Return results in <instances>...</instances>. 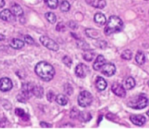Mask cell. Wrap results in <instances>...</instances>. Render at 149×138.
Segmentation results:
<instances>
[{
  "mask_svg": "<svg viewBox=\"0 0 149 138\" xmlns=\"http://www.w3.org/2000/svg\"><path fill=\"white\" fill-rule=\"evenodd\" d=\"M70 7H71V5H70L69 2H68L67 1H63L60 5V9L61 11L64 12H68L70 10Z\"/></svg>",
  "mask_w": 149,
  "mask_h": 138,
  "instance_id": "4316f807",
  "label": "cell"
},
{
  "mask_svg": "<svg viewBox=\"0 0 149 138\" xmlns=\"http://www.w3.org/2000/svg\"><path fill=\"white\" fill-rule=\"evenodd\" d=\"M95 22L100 26H103L106 23V16L102 13H97L94 17Z\"/></svg>",
  "mask_w": 149,
  "mask_h": 138,
  "instance_id": "ac0fdd59",
  "label": "cell"
},
{
  "mask_svg": "<svg viewBox=\"0 0 149 138\" xmlns=\"http://www.w3.org/2000/svg\"><path fill=\"white\" fill-rule=\"evenodd\" d=\"M148 87H149V81H148Z\"/></svg>",
  "mask_w": 149,
  "mask_h": 138,
  "instance_id": "f6af8a7d",
  "label": "cell"
},
{
  "mask_svg": "<svg viewBox=\"0 0 149 138\" xmlns=\"http://www.w3.org/2000/svg\"><path fill=\"white\" fill-rule=\"evenodd\" d=\"M147 115H148V116H149V110H148V112H147Z\"/></svg>",
  "mask_w": 149,
  "mask_h": 138,
  "instance_id": "ee69618b",
  "label": "cell"
},
{
  "mask_svg": "<svg viewBox=\"0 0 149 138\" xmlns=\"http://www.w3.org/2000/svg\"><path fill=\"white\" fill-rule=\"evenodd\" d=\"M116 66L114 64L111 63V62H109V63H105L103 66L101 68L102 74H104L106 76H112L116 73Z\"/></svg>",
  "mask_w": 149,
  "mask_h": 138,
  "instance_id": "52a82bcc",
  "label": "cell"
},
{
  "mask_svg": "<svg viewBox=\"0 0 149 138\" xmlns=\"http://www.w3.org/2000/svg\"><path fill=\"white\" fill-rule=\"evenodd\" d=\"M105 63H106V59H105L104 57L102 55H98V57L96 58L95 61L93 64V68L95 71H99V70L101 69V68Z\"/></svg>",
  "mask_w": 149,
  "mask_h": 138,
  "instance_id": "5bb4252c",
  "label": "cell"
},
{
  "mask_svg": "<svg viewBox=\"0 0 149 138\" xmlns=\"http://www.w3.org/2000/svg\"><path fill=\"white\" fill-rule=\"evenodd\" d=\"M48 7L51 9H56L58 6V0H45Z\"/></svg>",
  "mask_w": 149,
  "mask_h": 138,
  "instance_id": "83f0119b",
  "label": "cell"
},
{
  "mask_svg": "<svg viewBox=\"0 0 149 138\" xmlns=\"http://www.w3.org/2000/svg\"><path fill=\"white\" fill-rule=\"evenodd\" d=\"M125 88L127 89H132L135 86V81L132 77H128L125 82Z\"/></svg>",
  "mask_w": 149,
  "mask_h": 138,
  "instance_id": "603a6c76",
  "label": "cell"
},
{
  "mask_svg": "<svg viewBox=\"0 0 149 138\" xmlns=\"http://www.w3.org/2000/svg\"><path fill=\"white\" fill-rule=\"evenodd\" d=\"M33 85L31 83L23 84L22 85L21 91L17 97L18 101L21 103H26L31 97V95H33Z\"/></svg>",
  "mask_w": 149,
  "mask_h": 138,
  "instance_id": "277c9868",
  "label": "cell"
},
{
  "mask_svg": "<svg viewBox=\"0 0 149 138\" xmlns=\"http://www.w3.org/2000/svg\"><path fill=\"white\" fill-rule=\"evenodd\" d=\"M95 86L97 89L100 91H103L107 87V82L103 77L98 76L97 77V79L95 81Z\"/></svg>",
  "mask_w": 149,
  "mask_h": 138,
  "instance_id": "9a60e30c",
  "label": "cell"
},
{
  "mask_svg": "<svg viewBox=\"0 0 149 138\" xmlns=\"http://www.w3.org/2000/svg\"><path fill=\"white\" fill-rule=\"evenodd\" d=\"M4 4H5V1H4V0H0V8L4 7Z\"/></svg>",
  "mask_w": 149,
  "mask_h": 138,
  "instance_id": "b9f144b4",
  "label": "cell"
},
{
  "mask_svg": "<svg viewBox=\"0 0 149 138\" xmlns=\"http://www.w3.org/2000/svg\"><path fill=\"white\" fill-rule=\"evenodd\" d=\"M15 114L17 115V116H19V117L21 118L22 119H23V120L27 121L29 119V116H28V115L25 113L24 110L21 108H16L15 109Z\"/></svg>",
  "mask_w": 149,
  "mask_h": 138,
  "instance_id": "d4e9b609",
  "label": "cell"
},
{
  "mask_svg": "<svg viewBox=\"0 0 149 138\" xmlns=\"http://www.w3.org/2000/svg\"><path fill=\"white\" fill-rule=\"evenodd\" d=\"M64 91H65V92L68 95H71L73 92H74V89H73V87H71V84H68V83H66V84H65V85H64Z\"/></svg>",
  "mask_w": 149,
  "mask_h": 138,
  "instance_id": "1f68e13d",
  "label": "cell"
},
{
  "mask_svg": "<svg viewBox=\"0 0 149 138\" xmlns=\"http://www.w3.org/2000/svg\"><path fill=\"white\" fill-rule=\"evenodd\" d=\"M121 57H122V59L130 60L132 59V52H131L130 49H127V50H125L122 52Z\"/></svg>",
  "mask_w": 149,
  "mask_h": 138,
  "instance_id": "f1b7e54d",
  "label": "cell"
},
{
  "mask_svg": "<svg viewBox=\"0 0 149 138\" xmlns=\"http://www.w3.org/2000/svg\"><path fill=\"white\" fill-rule=\"evenodd\" d=\"M24 41L26 43L28 44L31 45L34 44V40H33V38L31 36H29V35H26V36H24Z\"/></svg>",
  "mask_w": 149,
  "mask_h": 138,
  "instance_id": "836d02e7",
  "label": "cell"
},
{
  "mask_svg": "<svg viewBox=\"0 0 149 138\" xmlns=\"http://www.w3.org/2000/svg\"><path fill=\"white\" fill-rule=\"evenodd\" d=\"M79 118L81 121L86 122V121H90V119H92V116L90 113H88V112L82 111V112H80L79 117Z\"/></svg>",
  "mask_w": 149,
  "mask_h": 138,
  "instance_id": "484cf974",
  "label": "cell"
},
{
  "mask_svg": "<svg viewBox=\"0 0 149 138\" xmlns=\"http://www.w3.org/2000/svg\"><path fill=\"white\" fill-rule=\"evenodd\" d=\"M5 39V36L3 34H0V41H3Z\"/></svg>",
  "mask_w": 149,
  "mask_h": 138,
  "instance_id": "7bdbcfd3",
  "label": "cell"
},
{
  "mask_svg": "<svg viewBox=\"0 0 149 138\" xmlns=\"http://www.w3.org/2000/svg\"><path fill=\"white\" fill-rule=\"evenodd\" d=\"M47 98L48 101L49 102H52L54 98V93L52 91H49V92L47 94Z\"/></svg>",
  "mask_w": 149,
  "mask_h": 138,
  "instance_id": "8d00e7d4",
  "label": "cell"
},
{
  "mask_svg": "<svg viewBox=\"0 0 149 138\" xmlns=\"http://www.w3.org/2000/svg\"><path fill=\"white\" fill-rule=\"evenodd\" d=\"M44 94V89L40 86H33V95L38 98L42 97Z\"/></svg>",
  "mask_w": 149,
  "mask_h": 138,
  "instance_id": "ffe728a7",
  "label": "cell"
},
{
  "mask_svg": "<svg viewBox=\"0 0 149 138\" xmlns=\"http://www.w3.org/2000/svg\"><path fill=\"white\" fill-rule=\"evenodd\" d=\"M93 100L91 93L87 91H83L79 94L78 97V103L81 107H86L92 104Z\"/></svg>",
  "mask_w": 149,
  "mask_h": 138,
  "instance_id": "5b68a950",
  "label": "cell"
},
{
  "mask_svg": "<svg viewBox=\"0 0 149 138\" xmlns=\"http://www.w3.org/2000/svg\"><path fill=\"white\" fill-rule=\"evenodd\" d=\"M63 63L68 67H71V64H72V60H71V59L68 56L64 57V58H63Z\"/></svg>",
  "mask_w": 149,
  "mask_h": 138,
  "instance_id": "e575fe53",
  "label": "cell"
},
{
  "mask_svg": "<svg viewBox=\"0 0 149 138\" xmlns=\"http://www.w3.org/2000/svg\"><path fill=\"white\" fill-rule=\"evenodd\" d=\"M45 17L47 18V20L50 23L53 24L56 22V16L54 13L52 12H47L45 14Z\"/></svg>",
  "mask_w": 149,
  "mask_h": 138,
  "instance_id": "f546056e",
  "label": "cell"
},
{
  "mask_svg": "<svg viewBox=\"0 0 149 138\" xmlns=\"http://www.w3.org/2000/svg\"><path fill=\"white\" fill-rule=\"evenodd\" d=\"M130 119L131 121L136 126H143L146 121V119L143 115H131Z\"/></svg>",
  "mask_w": 149,
  "mask_h": 138,
  "instance_id": "8fae6325",
  "label": "cell"
},
{
  "mask_svg": "<svg viewBox=\"0 0 149 138\" xmlns=\"http://www.w3.org/2000/svg\"><path fill=\"white\" fill-rule=\"evenodd\" d=\"M39 40H40V42L42 44V45H44L45 47L50 49V50L58 51V49H59V46H58V44H57L55 41L52 40V39L47 37V36H41Z\"/></svg>",
  "mask_w": 149,
  "mask_h": 138,
  "instance_id": "8992f818",
  "label": "cell"
},
{
  "mask_svg": "<svg viewBox=\"0 0 149 138\" xmlns=\"http://www.w3.org/2000/svg\"><path fill=\"white\" fill-rule=\"evenodd\" d=\"M7 123V121L6 118H3L0 120V127H5L6 124Z\"/></svg>",
  "mask_w": 149,
  "mask_h": 138,
  "instance_id": "f35d334b",
  "label": "cell"
},
{
  "mask_svg": "<svg viewBox=\"0 0 149 138\" xmlns=\"http://www.w3.org/2000/svg\"><path fill=\"white\" fill-rule=\"evenodd\" d=\"M10 46L13 49H20L24 46V42L19 39H13L10 42Z\"/></svg>",
  "mask_w": 149,
  "mask_h": 138,
  "instance_id": "2e32d148",
  "label": "cell"
},
{
  "mask_svg": "<svg viewBox=\"0 0 149 138\" xmlns=\"http://www.w3.org/2000/svg\"><path fill=\"white\" fill-rule=\"evenodd\" d=\"M148 105V99L146 96V94H141L137 96L136 97L132 100H130L127 103V105L129 107L134 109H143L145 108Z\"/></svg>",
  "mask_w": 149,
  "mask_h": 138,
  "instance_id": "3957f363",
  "label": "cell"
},
{
  "mask_svg": "<svg viewBox=\"0 0 149 138\" xmlns=\"http://www.w3.org/2000/svg\"><path fill=\"white\" fill-rule=\"evenodd\" d=\"M98 46H100L101 49H105V48L106 47V46H107V42H104V41H100V42H99Z\"/></svg>",
  "mask_w": 149,
  "mask_h": 138,
  "instance_id": "60d3db41",
  "label": "cell"
},
{
  "mask_svg": "<svg viewBox=\"0 0 149 138\" xmlns=\"http://www.w3.org/2000/svg\"><path fill=\"white\" fill-rule=\"evenodd\" d=\"M89 72V68L84 63H79L77 65L75 69V74L79 78H85Z\"/></svg>",
  "mask_w": 149,
  "mask_h": 138,
  "instance_id": "ba28073f",
  "label": "cell"
},
{
  "mask_svg": "<svg viewBox=\"0 0 149 138\" xmlns=\"http://www.w3.org/2000/svg\"><path fill=\"white\" fill-rule=\"evenodd\" d=\"M55 100L61 105H65L68 104V97L62 94H60L58 95H57L56 97H55Z\"/></svg>",
  "mask_w": 149,
  "mask_h": 138,
  "instance_id": "d6986e66",
  "label": "cell"
},
{
  "mask_svg": "<svg viewBox=\"0 0 149 138\" xmlns=\"http://www.w3.org/2000/svg\"><path fill=\"white\" fill-rule=\"evenodd\" d=\"M11 10L12 12L14 14V15L17 16V17H20V16H22L23 15V9H22L21 7L17 4H13V5H12Z\"/></svg>",
  "mask_w": 149,
  "mask_h": 138,
  "instance_id": "e0dca14e",
  "label": "cell"
},
{
  "mask_svg": "<svg viewBox=\"0 0 149 138\" xmlns=\"http://www.w3.org/2000/svg\"><path fill=\"white\" fill-rule=\"evenodd\" d=\"M79 114H80L79 110L77 108H76V107H74V108H73L72 110H71V113H70V116H71V119H75L79 117Z\"/></svg>",
  "mask_w": 149,
  "mask_h": 138,
  "instance_id": "d6a6232c",
  "label": "cell"
},
{
  "mask_svg": "<svg viewBox=\"0 0 149 138\" xmlns=\"http://www.w3.org/2000/svg\"><path fill=\"white\" fill-rule=\"evenodd\" d=\"M56 30L58 31H64L65 30V25L63 24V23H59L56 26Z\"/></svg>",
  "mask_w": 149,
  "mask_h": 138,
  "instance_id": "d590c367",
  "label": "cell"
},
{
  "mask_svg": "<svg viewBox=\"0 0 149 138\" xmlns=\"http://www.w3.org/2000/svg\"><path fill=\"white\" fill-rule=\"evenodd\" d=\"M68 26H69L70 28H71L72 29H77V27H78L77 23H76V22L73 21V20H71V21H70L69 23H68Z\"/></svg>",
  "mask_w": 149,
  "mask_h": 138,
  "instance_id": "74e56055",
  "label": "cell"
},
{
  "mask_svg": "<svg viewBox=\"0 0 149 138\" xmlns=\"http://www.w3.org/2000/svg\"><path fill=\"white\" fill-rule=\"evenodd\" d=\"M135 60H136L137 63L139 65H143L146 62V56L145 54L141 51L137 52L136 55H135Z\"/></svg>",
  "mask_w": 149,
  "mask_h": 138,
  "instance_id": "44dd1931",
  "label": "cell"
},
{
  "mask_svg": "<svg viewBox=\"0 0 149 138\" xmlns=\"http://www.w3.org/2000/svg\"><path fill=\"white\" fill-rule=\"evenodd\" d=\"M111 90L116 95L120 97H125L126 95V90L125 87L120 84L118 83H114L111 87Z\"/></svg>",
  "mask_w": 149,
  "mask_h": 138,
  "instance_id": "9c48e42d",
  "label": "cell"
},
{
  "mask_svg": "<svg viewBox=\"0 0 149 138\" xmlns=\"http://www.w3.org/2000/svg\"><path fill=\"white\" fill-rule=\"evenodd\" d=\"M35 72L38 76L40 77L45 81H51L55 74L53 66L45 61H42L36 64L35 67Z\"/></svg>",
  "mask_w": 149,
  "mask_h": 138,
  "instance_id": "6da1fadb",
  "label": "cell"
},
{
  "mask_svg": "<svg viewBox=\"0 0 149 138\" xmlns=\"http://www.w3.org/2000/svg\"><path fill=\"white\" fill-rule=\"evenodd\" d=\"M77 46H78L79 48H80L81 49H84V50L90 49V46H89V45L84 41L79 40V42H77Z\"/></svg>",
  "mask_w": 149,
  "mask_h": 138,
  "instance_id": "4dcf8cb0",
  "label": "cell"
},
{
  "mask_svg": "<svg viewBox=\"0 0 149 138\" xmlns=\"http://www.w3.org/2000/svg\"><path fill=\"white\" fill-rule=\"evenodd\" d=\"M86 34L90 38H94V39H97V38H98L99 36H100L98 31L92 28L87 29L86 30Z\"/></svg>",
  "mask_w": 149,
  "mask_h": 138,
  "instance_id": "cb8c5ba5",
  "label": "cell"
},
{
  "mask_svg": "<svg viewBox=\"0 0 149 138\" xmlns=\"http://www.w3.org/2000/svg\"><path fill=\"white\" fill-rule=\"evenodd\" d=\"M13 88V82L7 77H4L0 79V90L2 92H8Z\"/></svg>",
  "mask_w": 149,
  "mask_h": 138,
  "instance_id": "30bf717a",
  "label": "cell"
},
{
  "mask_svg": "<svg viewBox=\"0 0 149 138\" xmlns=\"http://www.w3.org/2000/svg\"><path fill=\"white\" fill-rule=\"evenodd\" d=\"M86 2L95 8L103 9L106 5V0H86Z\"/></svg>",
  "mask_w": 149,
  "mask_h": 138,
  "instance_id": "4fadbf2b",
  "label": "cell"
},
{
  "mask_svg": "<svg viewBox=\"0 0 149 138\" xmlns=\"http://www.w3.org/2000/svg\"><path fill=\"white\" fill-rule=\"evenodd\" d=\"M40 126L43 128H51L52 127V124L46 123V122H44V121L40 122Z\"/></svg>",
  "mask_w": 149,
  "mask_h": 138,
  "instance_id": "ab89813d",
  "label": "cell"
},
{
  "mask_svg": "<svg viewBox=\"0 0 149 138\" xmlns=\"http://www.w3.org/2000/svg\"><path fill=\"white\" fill-rule=\"evenodd\" d=\"M0 18L4 21H11L14 20V14L10 10L5 9L0 12Z\"/></svg>",
  "mask_w": 149,
  "mask_h": 138,
  "instance_id": "7c38bea8",
  "label": "cell"
},
{
  "mask_svg": "<svg viewBox=\"0 0 149 138\" xmlns=\"http://www.w3.org/2000/svg\"><path fill=\"white\" fill-rule=\"evenodd\" d=\"M123 28V22L119 17L112 15L109 17V21L104 29V33L106 35H111L113 33L121 31Z\"/></svg>",
  "mask_w": 149,
  "mask_h": 138,
  "instance_id": "7a4b0ae2",
  "label": "cell"
},
{
  "mask_svg": "<svg viewBox=\"0 0 149 138\" xmlns=\"http://www.w3.org/2000/svg\"><path fill=\"white\" fill-rule=\"evenodd\" d=\"M95 55V53L93 50H91V49H87L84 52V54H83V58L86 60L92 61L93 60V58H94Z\"/></svg>",
  "mask_w": 149,
  "mask_h": 138,
  "instance_id": "7402d4cb",
  "label": "cell"
}]
</instances>
